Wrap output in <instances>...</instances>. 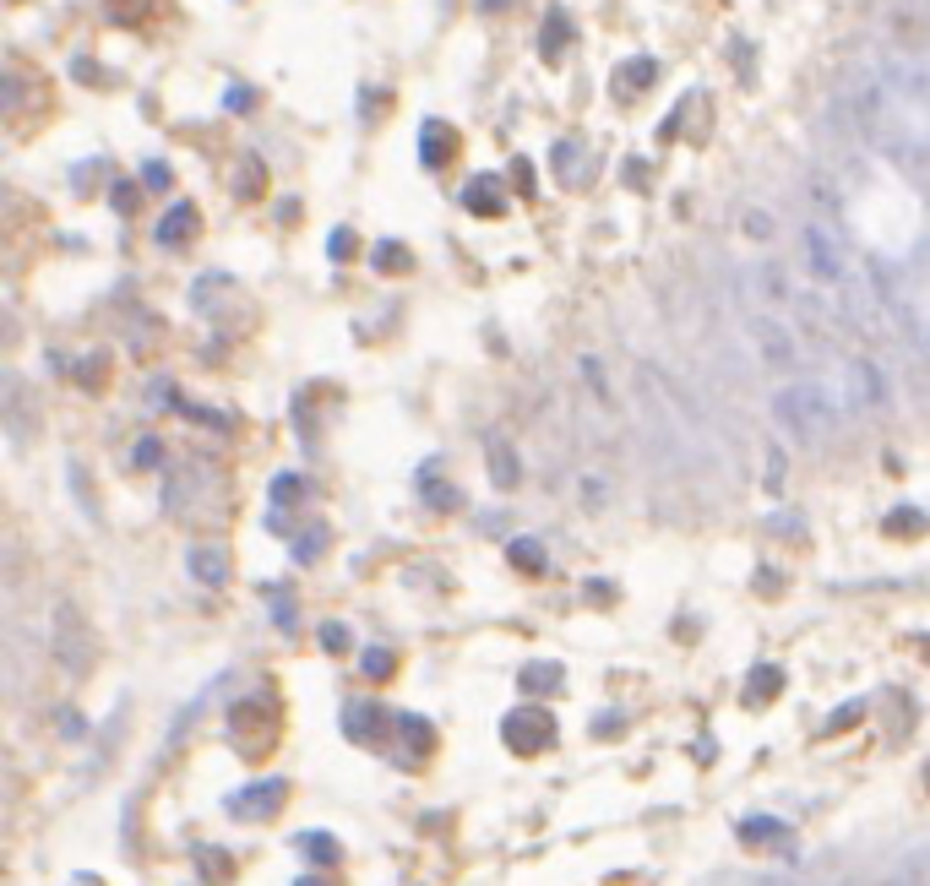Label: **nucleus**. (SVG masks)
I'll list each match as a JSON object with an SVG mask.
<instances>
[{
  "instance_id": "f257e3e1",
  "label": "nucleus",
  "mask_w": 930,
  "mask_h": 886,
  "mask_svg": "<svg viewBox=\"0 0 930 886\" xmlns=\"http://www.w3.org/2000/svg\"><path fill=\"white\" fill-rule=\"evenodd\" d=\"M854 126L892 158H930V71L882 66L854 87Z\"/></svg>"
},
{
  "instance_id": "f03ea898",
  "label": "nucleus",
  "mask_w": 930,
  "mask_h": 886,
  "mask_svg": "<svg viewBox=\"0 0 930 886\" xmlns=\"http://www.w3.org/2000/svg\"><path fill=\"white\" fill-rule=\"evenodd\" d=\"M838 403L843 397L827 392L822 381H789L784 392L773 397V414H778V424H784V435L795 446H822L827 430H833V419H838Z\"/></svg>"
},
{
  "instance_id": "7ed1b4c3",
  "label": "nucleus",
  "mask_w": 930,
  "mask_h": 886,
  "mask_svg": "<svg viewBox=\"0 0 930 886\" xmlns=\"http://www.w3.org/2000/svg\"><path fill=\"white\" fill-rule=\"evenodd\" d=\"M746 332H751V348L767 370H800V338H795V327H789V316H778V310H751Z\"/></svg>"
},
{
  "instance_id": "20e7f679",
  "label": "nucleus",
  "mask_w": 930,
  "mask_h": 886,
  "mask_svg": "<svg viewBox=\"0 0 930 886\" xmlns=\"http://www.w3.org/2000/svg\"><path fill=\"white\" fill-rule=\"evenodd\" d=\"M49 658H55L66 675H82L88 658H93V636H88V626H82V615L71 604H60L55 620H49Z\"/></svg>"
},
{
  "instance_id": "39448f33",
  "label": "nucleus",
  "mask_w": 930,
  "mask_h": 886,
  "mask_svg": "<svg viewBox=\"0 0 930 886\" xmlns=\"http://www.w3.org/2000/svg\"><path fill=\"white\" fill-rule=\"evenodd\" d=\"M887 44L898 55H930V0H892L887 6Z\"/></svg>"
},
{
  "instance_id": "423d86ee",
  "label": "nucleus",
  "mask_w": 930,
  "mask_h": 886,
  "mask_svg": "<svg viewBox=\"0 0 930 886\" xmlns=\"http://www.w3.org/2000/svg\"><path fill=\"white\" fill-rule=\"evenodd\" d=\"M506 745L512 751H544L550 745V734H555V723H550V713H539V707H523V713H512L506 718Z\"/></svg>"
},
{
  "instance_id": "0eeeda50",
  "label": "nucleus",
  "mask_w": 930,
  "mask_h": 886,
  "mask_svg": "<svg viewBox=\"0 0 930 886\" xmlns=\"http://www.w3.org/2000/svg\"><path fill=\"white\" fill-rule=\"evenodd\" d=\"M485 457H490V479H495V490H517L523 468H517L512 441H506V435H490V441H485Z\"/></svg>"
},
{
  "instance_id": "6e6552de",
  "label": "nucleus",
  "mask_w": 930,
  "mask_h": 886,
  "mask_svg": "<svg viewBox=\"0 0 930 886\" xmlns=\"http://www.w3.org/2000/svg\"><path fill=\"white\" fill-rule=\"evenodd\" d=\"M185 566H191L196 582H223V577H229V555L213 549V544H196L191 555H185Z\"/></svg>"
},
{
  "instance_id": "1a4fd4ad",
  "label": "nucleus",
  "mask_w": 930,
  "mask_h": 886,
  "mask_svg": "<svg viewBox=\"0 0 930 886\" xmlns=\"http://www.w3.org/2000/svg\"><path fill=\"white\" fill-rule=\"evenodd\" d=\"M381 718H387V713H381V707H376V702H354V707H349V713H343V729H349V734H354V740H376V729H381Z\"/></svg>"
},
{
  "instance_id": "9d476101",
  "label": "nucleus",
  "mask_w": 930,
  "mask_h": 886,
  "mask_svg": "<svg viewBox=\"0 0 930 886\" xmlns=\"http://www.w3.org/2000/svg\"><path fill=\"white\" fill-rule=\"evenodd\" d=\"M387 669H392V653H387V647H370V653H365V675H387Z\"/></svg>"
},
{
  "instance_id": "9b49d317",
  "label": "nucleus",
  "mask_w": 930,
  "mask_h": 886,
  "mask_svg": "<svg viewBox=\"0 0 930 886\" xmlns=\"http://www.w3.org/2000/svg\"><path fill=\"white\" fill-rule=\"evenodd\" d=\"M555 680H561V669H550V664H544V669H528V675H523L528 691H544V685H555Z\"/></svg>"
},
{
  "instance_id": "f8f14e48",
  "label": "nucleus",
  "mask_w": 930,
  "mask_h": 886,
  "mask_svg": "<svg viewBox=\"0 0 930 886\" xmlns=\"http://www.w3.org/2000/svg\"><path fill=\"white\" fill-rule=\"evenodd\" d=\"M512 560H517V566H523V560H528V566H544V555H539L533 544H517V549H512Z\"/></svg>"
},
{
  "instance_id": "ddd939ff",
  "label": "nucleus",
  "mask_w": 930,
  "mask_h": 886,
  "mask_svg": "<svg viewBox=\"0 0 930 886\" xmlns=\"http://www.w3.org/2000/svg\"><path fill=\"white\" fill-rule=\"evenodd\" d=\"M740 886H800V881H789V876H756V881H740Z\"/></svg>"
}]
</instances>
